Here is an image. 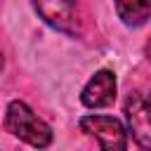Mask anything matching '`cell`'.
<instances>
[{
    "instance_id": "cell-1",
    "label": "cell",
    "mask_w": 151,
    "mask_h": 151,
    "mask_svg": "<svg viewBox=\"0 0 151 151\" xmlns=\"http://www.w3.org/2000/svg\"><path fill=\"white\" fill-rule=\"evenodd\" d=\"M5 130L17 137L19 142L33 146V149H45L52 144L54 132L52 127L21 99H12L5 109Z\"/></svg>"
},
{
    "instance_id": "cell-2",
    "label": "cell",
    "mask_w": 151,
    "mask_h": 151,
    "mask_svg": "<svg viewBox=\"0 0 151 151\" xmlns=\"http://www.w3.org/2000/svg\"><path fill=\"white\" fill-rule=\"evenodd\" d=\"M78 127L85 137L94 139L101 149L106 151H125L130 144V132L127 125H123L113 116H101V113H87L78 120Z\"/></svg>"
},
{
    "instance_id": "cell-3",
    "label": "cell",
    "mask_w": 151,
    "mask_h": 151,
    "mask_svg": "<svg viewBox=\"0 0 151 151\" xmlns=\"http://www.w3.org/2000/svg\"><path fill=\"white\" fill-rule=\"evenodd\" d=\"M38 17L54 31L78 38L83 33V17L76 0H31Z\"/></svg>"
},
{
    "instance_id": "cell-4",
    "label": "cell",
    "mask_w": 151,
    "mask_h": 151,
    "mask_svg": "<svg viewBox=\"0 0 151 151\" xmlns=\"http://www.w3.org/2000/svg\"><path fill=\"white\" fill-rule=\"evenodd\" d=\"M123 113H125L127 132L134 139V144L151 151V104H149V99L137 92L130 94L125 99Z\"/></svg>"
},
{
    "instance_id": "cell-5",
    "label": "cell",
    "mask_w": 151,
    "mask_h": 151,
    "mask_svg": "<svg viewBox=\"0 0 151 151\" xmlns=\"http://www.w3.org/2000/svg\"><path fill=\"white\" fill-rule=\"evenodd\" d=\"M118 80L111 68H99L80 90V104L85 109H106L116 101Z\"/></svg>"
},
{
    "instance_id": "cell-6",
    "label": "cell",
    "mask_w": 151,
    "mask_h": 151,
    "mask_svg": "<svg viewBox=\"0 0 151 151\" xmlns=\"http://www.w3.org/2000/svg\"><path fill=\"white\" fill-rule=\"evenodd\" d=\"M113 7L127 28H139L151 19V0H113Z\"/></svg>"
},
{
    "instance_id": "cell-7",
    "label": "cell",
    "mask_w": 151,
    "mask_h": 151,
    "mask_svg": "<svg viewBox=\"0 0 151 151\" xmlns=\"http://www.w3.org/2000/svg\"><path fill=\"white\" fill-rule=\"evenodd\" d=\"M144 54H146V59L151 61V38H149V42L144 45Z\"/></svg>"
},
{
    "instance_id": "cell-8",
    "label": "cell",
    "mask_w": 151,
    "mask_h": 151,
    "mask_svg": "<svg viewBox=\"0 0 151 151\" xmlns=\"http://www.w3.org/2000/svg\"><path fill=\"white\" fill-rule=\"evenodd\" d=\"M0 71H2V52H0Z\"/></svg>"
},
{
    "instance_id": "cell-9",
    "label": "cell",
    "mask_w": 151,
    "mask_h": 151,
    "mask_svg": "<svg viewBox=\"0 0 151 151\" xmlns=\"http://www.w3.org/2000/svg\"><path fill=\"white\" fill-rule=\"evenodd\" d=\"M146 99H149V104H151V94H149V97H146Z\"/></svg>"
}]
</instances>
